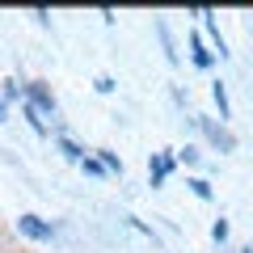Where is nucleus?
Instances as JSON below:
<instances>
[{
	"instance_id": "f257e3e1",
	"label": "nucleus",
	"mask_w": 253,
	"mask_h": 253,
	"mask_svg": "<svg viewBox=\"0 0 253 253\" xmlns=\"http://www.w3.org/2000/svg\"><path fill=\"white\" fill-rule=\"evenodd\" d=\"M17 228H21L26 236H34V241H46V236H51V228H46L38 215H21V219H17Z\"/></svg>"
},
{
	"instance_id": "f03ea898",
	"label": "nucleus",
	"mask_w": 253,
	"mask_h": 253,
	"mask_svg": "<svg viewBox=\"0 0 253 253\" xmlns=\"http://www.w3.org/2000/svg\"><path fill=\"white\" fill-rule=\"evenodd\" d=\"M30 97H34L38 106H51V97H46V89H38V84H30Z\"/></svg>"
}]
</instances>
